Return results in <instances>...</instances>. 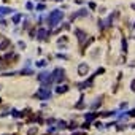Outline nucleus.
Wrapping results in <instances>:
<instances>
[{
  "mask_svg": "<svg viewBox=\"0 0 135 135\" xmlns=\"http://www.w3.org/2000/svg\"><path fill=\"white\" fill-rule=\"evenodd\" d=\"M64 19V13H62V10H53L49 13V14L46 16V22H48V27H49V30L53 29V27H56L60 21Z\"/></svg>",
  "mask_w": 135,
  "mask_h": 135,
  "instance_id": "nucleus-1",
  "label": "nucleus"
},
{
  "mask_svg": "<svg viewBox=\"0 0 135 135\" xmlns=\"http://www.w3.org/2000/svg\"><path fill=\"white\" fill-rule=\"evenodd\" d=\"M49 35H51V30H48V29H45V27L37 29V40H40V41H46Z\"/></svg>",
  "mask_w": 135,
  "mask_h": 135,
  "instance_id": "nucleus-2",
  "label": "nucleus"
},
{
  "mask_svg": "<svg viewBox=\"0 0 135 135\" xmlns=\"http://www.w3.org/2000/svg\"><path fill=\"white\" fill-rule=\"evenodd\" d=\"M51 75H53V80L57 81V83H62V81L65 80V72L62 70V68H56Z\"/></svg>",
  "mask_w": 135,
  "mask_h": 135,
  "instance_id": "nucleus-3",
  "label": "nucleus"
},
{
  "mask_svg": "<svg viewBox=\"0 0 135 135\" xmlns=\"http://www.w3.org/2000/svg\"><path fill=\"white\" fill-rule=\"evenodd\" d=\"M86 16H89V10H88V8H81V10H78L76 13H73L72 21L76 19V18H86Z\"/></svg>",
  "mask_w": 135,
  "mask_h": 135,
  "instance_id": "nucleus-4",
  "label": "nucleus"
},
{
  "mask_svg": "<svg viewBox=\"0 0 135 135\" xmlns=\"http://www.w3.org/2000/svg\"><path fill=\"white\" fill-rule=\"evenodd\" d=\"M75 35L78 37V43H80V45H83V43L88 40V35H86L81 29H75Z\"/></svg>",
  "mask_w": 135,
  "mask_h": 135,
  "instance_id": "nucleus-5",
  "label": "nucleus"
},
{
  "mask_svg": "<svg viewBox=\"0 0 135 135\" xmlns=\"http://www.w3.org/2000/svg\"><path fill=\"white\" fill-rule=\"evenodd\" d=\"M35 97H38V99H49L51 97V91H48V89H40L38 92L35 94Z\"/></svg>",
  "mask_w": 135,
  "mask_h": 135,
  "instance_id": "nucleus-6",
  "label": "nucleus"
},
{
  "mask_svg": "<svg viewBox=\"0 0 135 135\" xmlns=\"http://www.w3.org/2000/svg\"><path fill=\"white\" fill-rule=\"evenodd\" d=\"M11 13H16V11L10 6H0V18H5L6 14H11Z\"/></svg>",
  "mask_w": 135,
  "mask_h": 135,
  "instance_id": "nucleus-7",
  "label": "nucleus"
},
{
  "mask_svg": "<svg viewBox=\"0 0 135 135\" xmlns=\"http://www.w3.org/2000/svg\"><path fill=\"white\" fill-rule=\"evenodd\" d=\"M88 72H89V65L88 64H80V67H78V75L84 76Z\"/></svg>",
  "mask_w": 135,
  "mask_h": 135,
  "instance_id": "nucleus-8",
  "label": "nucleus"
},
{
  "mask_svg": "<svg viewBox=\"0 0 135 135\" xmlns=\"http://www.w3.org/2000/svg\"><path fill=\"white\" fill-rule=\"evenodd\" d=\"M21 19H22V14H21V13H14V16H13V24H19Z\"/></svg>",
  "mask_w": 135,
  "mask_h": 135,
  "instance_id": "nucleus-9",
  "label": "nucleus"
},
{
  "mask_svg": "<svg viewBox=\"0 0 135 135\" xmlns=\"http://www.w3.org/2000/svg\"><path fill=\"white\" fill-rule=\"evenodd\" d=\"M10 43H11V41H10V40H6V38H5V40H3L2 43H0V51H3V49H6V48H8V46H10Z\"/></svg>",
  "mask_w": 135,
  "mask_h": 135,
  "instance_id": "nucleus-10",
  "label": "nucleus"
},
{
  "mask_svg": "<svg viewBox=\"0 0 135 135\" xmlns=\"http://www.w3.org/2000/svg\"><path fill=\"white\" fill-rule=\"evenodd\" d=\"M67 89H68V88H67L65 84H64V86L60 84V86H57V88H56V92H57V94H62V92H67Z\"/></svg>",
  "mask_w": 135,
  "mask_h": 135,
  "instance_id": "nucleus-11",
  "label": "nucleus"
},
{
  "mask_svg": "<svg viewBox=\"0 0 135 135\" xmlns=\"http://www.w3.org/2000/svg\"><path fill=\"white\" fill-rule=\"evenodd\" d=\"M45 8H46V5H45V3H38V5L35 6V10H37V11H43Z\"/></svg>",
  "mask_w": 135,
  "mask_h": 135,
  "instance_id": "nucleus-12",
  "label": "nucleus"
},
{
  "mask_svg": "<svg viewBox=\"0 0 135 135\" xmlns=\"http://www.w3.org/2000/svg\"><path fill=\"white\" fill-rule=\"evenodd\" d=\"M25 8H27L29 11H30V10H33V3H32V2H27V3H25Z\"/></svg>",
  "mask_w": 135,
  "mask_h": 135,
  "instance_id": "nucleus-13",
  "label": "nucleus"
},
{
  "mask_svg": "<svg viewBox=\"0 0 135 135\" xmlns=\"http://www.w3.org/2000/svg\"><path fill=\"white\" fill-rule=\"evenodd\" d=\"M94 118H95V115H94V113H89V115H86V119H88V121H92Z\"/></svg>",
  "mask_w": 135,
  "mask_h": 135,
  "instance_id": "nucleus-14",
  "label": "nucleus"
},
{
  "mask_svg": "<svg viewBox=\"0 0 135 135\" xmlns=\"http://www.w3.org/2000/svg\"><path fill=\"white\" fill-rule=\"evenodd\" d=\"M45 65H46V60H40V62H37V67H45Z\"/></svg>",
  "mask_w": 135,
  "mask_h": 135,
  "instance_id": "nucleus-15",
  "label": "nucleus"
},
{
  "mask_svg": "<svg viewBox=\"0 0 135 135\" xmlns=\"http://www.w3.org/2000/svg\"><path fill=\"white\" fill-rule=\"evenodd\" d=\"M88 5H89V8H91V10H95V8H97V5H95L94 2H89Z\"/></svg>",
  "mask_w": 135,
  "mask_h": 135,
  "instance_id": "nucleus-16",
  "label": "nucleus"
},
{
  "mask_svg": "<svg viewBox=\"0 0 135 135\" xmlns=\"http://www.w3.org/2000/svg\"><path fill=\"white\" fill-rule=\"evenodd\" d=\"M5 25H6V21L3 18H0V27H5Z\"/></svg>",
  "mask_w": 135,
  "mask_h": 135,
  "instance_id": "nucleus-17",
  "label": "nucleus"
},
{
  "mask_svg": "<svg viewBox=\"0 0 135 135\" xmlns=\"http://www.w3.org/2000/svg\"><path fill=\"white\" fill-rule=\"evenodd\" d=\"M130 89H132V91H134V92H135V80H134L132 83H130Z\"/></svg>",
  "mask_w": 135,
  "mask_h": 135,
  "instance_id": "nucleus-18",
  "label": "nucleus"
},
{
  "mask_svg": "<svg viewBox=\"0 0 135 135\" xmlns=\"http://www.w3.org/2000/svg\"><path fill=\"white\" fill-rule=\"evenodd\" d=\"M22 25H24V29H27V25H29V19H25V21H24V24H22Z\"/></svg>",
  "mask_w": 135,
  "mask_h": 135,
  "instance_id": "nucleus-19",
  "label": "nucleus"
},
{
  "mask_svg": "<svg viewBox=\"0 0 135 135\" xmlns=\"http://www.w3.org/2000/svg\"><path fill=\"white\" fill-rule=\"evenodd\" d=\"M75 3H76V5H83L84 2H83V0H75Z\"/></svg>",
  "mask_w": 135,
  "mask_h": 135,
  "instance_id": "nucleus-20",
  "label": "nucleus"
},
{
  "mask_svg": "<svg viewBox=\"0 0 135 135\" xmlns=\"http://www.w3.org/2000/svg\"><path fill=\"white\" fill-rule=\"evenodd\" d=\"M132 10H134V11H135V3H132Z\"/></svg>",
  "mask_w": 135,
  "mask_h": 135,
  "instance_id": "nucleus-21",
  "label": "nucleus"
},
{
  "mask_svg": "<svg viewBox=\"0 0 135 135\" xmlns=\"http://www.w3.org/2000/svg\"><path fill=\"white\" fill-rule=\"evenodd\" d=\"M56 2H62V0H56Z\"/></svg>",
  "mask_w": 135,
  "mask_h": 135,
  "instance_id": "nucleus-22",
  "label": "nucleus"
},
{
  "mask_svg": "<svg viewBox=\"0 0 135 135\" xmlns=\"http://www.w3.org/2000/svg\"><path fill=\"white\" fill-rule=\"evenodd\" d=\"M134 29H135V24H134Z\"/></svg>",
  "mask_w": 135,
  "mask_h": 135,
  "instance_id": "nucleus-23",
  "label": "nucleus"
}]
</instances>
